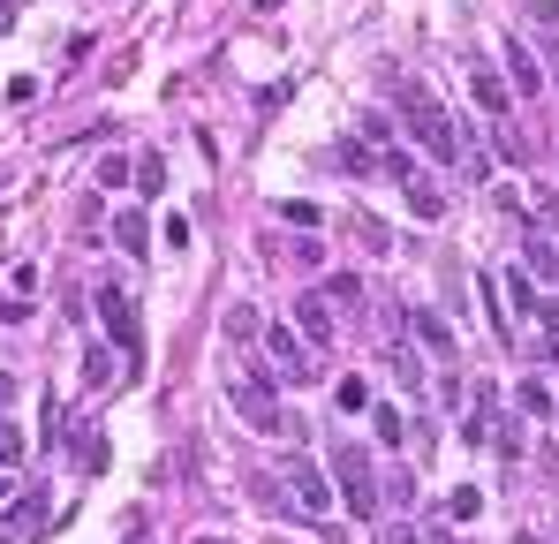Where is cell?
<instances>
[{"label": "cell", "instance_id": "28", "mask_svg": "<svg viewBox=\"0 0 559 544\" xmlns=\"http://www.w3.org/2000/svg\"><path fill=\"white\" fill-rule=\"evenodd\" d=\"M537 318H544V333H559V295H544V303H537Z\"/></svg>", "mask_w": 559, "mask_h": 544}, {"label": "cell", "instance_id": "10", "mask_svg": "<svg viewBox=\"0 0 559 544\" xmlns=\"http://www.w3.org/2000/svg\"><path fill=\"white\" fill-rule=\"evenodd\" d=\"M507 76H514L522 99H537V91H544V68H537V53H529V46H507Z\"/></svg>", "mask_w": 559, "mask_h": 544}, {"label": "cell", "instance_id": "31", "mask_svg": "<svg viewBox=\"0 0 559 544\" xmlns=\"http://www.w3.org/2000/svg\"><path fill=\"white\" fill-rule=\"evenodd\" d=\"M424 544H454V529H431V537H424Z\"/></svg>", "mask_w": 559, "mask_h": 544}, {"label": "cell", "instance_id": "33", "mask_svg": "<svg viewBox=\"0 0 559 544\" xmlns=\"http://www.w3.org/2000/svg\"><path fill=\"white\" fill-rule=\"evenodd\" d=\"M204 544H212V537H204Z\"/></svg>", "mask_w": 559, "mask_h": 544}, {"label": "cell", "instance_id": "6", "mask_svg": "<svg viewBox=\"0 0 559 544\" xmlns=\"http://www.w3.org/2000/svg\"><path fill=\"white\" fill-rule=\"evenodd\" d=\"M280 484H288V507L295 514H333V484H325V469L310 454H288L280 461Z\"/></svg>", "mask_w": 559, "mask_h": 544}, {"label": "cell", "instance_id": "14", "mask_svg": "<svg viewBox=\"0 0 559 544\" xmlns=\"http://www.w3.org/2000/svg\"><path fill=\"white\" fill-rule=\"evenodd\" d=\"M401 197H408V212H416V220H446V197H439V189L424 182V174H416V182H408Z\"/></svg>", "mask_w": 559, "mask_h": 544}, {"label": "cell", "instance_id": "22", "mask_svg": "<svg viewBox=\"0 0 559 544\" xmlns=\"http://www.w3.org/2000/svg\"><path fill=\"white\" fill-rule=\"evenodd\" d=\"M340 167H348V174H371V167H378V159H371V152H363L356 136H340Z\"/></svg>", "mask_w": 559, "mask_h": 544}, {"label": "cell", "instance_id": "23", "mask_svg": "<svg viewBox=\"0 0 559 544\" xmlns=\"http://www.w3.org/2000/svg\"><path fill=\"white\" fill-rule=\"evenodd\" d=\"M16 461H23V431L0 416V469H16Z\"/></svg>", "mask_w": 559, "mask_h": 544}, {"label": "cell", "instance_id": "5", "mask_svg": "<svg viewBox=\"0 0 559 544\" xmlns=\"http://www.w3.org/2000/svg\"><path fill=\"white\" fill-rule=\"evenodd\" d=\"M99 318H106V333H114V348L121 356H144V325H136V295L121 288V280H99Z\"/></svg>", "mask_w": 559, "mask_h": 544}, {"label": "cell", "instance_id": "9", "mask_svg": "<svg viewBox=\"0 0 559 544\" xmlns=\"http://www.w3.org/2000/svg\"><path fill=\"white\" fill-rule=\"evenodd\" d=\"M114 242H121L129 257H152V220H144L136 204H129V212H114Z\"/></svg>", "mask_w": 559, "mask_h": 544}, {"label": "cell", "instance_id": "17", "mask_svg": "<svg viewBox=\"0 0 559 544\" xmlns=\"http://www.w3.org/2000/svg\"><path fill=\"white\" fill-rule=\"evenodd\" d=\"M84 386H114V348H99V340H91V356H84Z\"/></svg>", "mask_w": 559, "mask_h": 544}, {"label": "cell", "instance_id": "29", "mask_svg": "<svg viewBox=\"0 0 559 544\" xmlns=\"http://www.w3.org/2000/svg\"><path fill=\"white\" fill-rule=\"evenodd\" d=\"M386 544H424V537H416V529H386Z\"/></svg>", "mask_w": 559, "mask_h": 544}, {"label": "cell", "instance_id": "1", "mask_svg": "<svg viewBox=\"0 0 559 544\" xmlns=\"http://www.w3.org/2000/svg\"><path fill=\"white\" fill-rule=\"evenodd\" d=\"M393 106H401L408 136H416V144H424V152L439 159V167H461V152H469V144H461L454 114H446V106L431 99V84H424V76H393Z\"/></svg>", "mask_w": 559, "mask_h": 544}, {"label": "cell", "instance_id": "15", "mask_svg": "<svg viewBox=\"0 0 559 544\" xmlns=\"http://www.w3.org/2000/svg\"><path fill=\"white\" fill-rule=\"evenodd\" d=\"M76 469H84V476L106 469V439H99V431H76Z\"/></svg>", "mask_w": 559, "mask_h": 544}, {"label": "cell", "instance_id": "12", "mask_svg": "<svg viewBox=\"0 0 559 544\" xmlns=\"http://www.w3.org/2000/svg\"><path fill=\"white\" fill-rule=\"evenodd\" d=\"M522 23L544 38V46H559V0H522Z\"/></svg>", "mask_w": 559, "mask_h": 544}, {"label": "cell", "instance_id": "4", "mask_svg": "<svg viewBox=\"0 0 559 544\" xmlns=\"http://www.w3.org/2000/svg\"><path fill=\"white\" fill-rule=\"evenodd\" d=\"M265 356H272V371L288 378V386H318V378H325L318 348H310V340L295 333V325H280V318L265 325Z\"/></svg>", "mask_w": 559, "mask_h": 544}, {"label": "cell", "instance_id": "27", "mask_svg": "<svg viewBox=\"0 0 559 544\" xmlns=\"http://www.w3.org/2000/svg\"><path fill=\"white\" fill-rule=\"evenodd\" d=\"M476 514H484V492H469V484H461V492H454V522H476Z\"/></svg>", "mask_w": 559, "mask_h": 544}, {"label": "cell", "instance_id": "16", "mask_svg": "<svg viewBox=\"0 0 559 544\" xmlns=\"http://www.w3.org/2000/svg\"><path fill=\"white\" fill-rule=\"evenodd\" d=\"M529 272H537V280H559V250H552V242H544V235H529Z\"/></svg>", "mask_w": 559, "mask_h": 544}, {"label": "cell", "instance_id": "18", "mask_svg": "<svg viewBox=\"0 0 559 544\" xmlns=\"http://www.w3.org/2000/svg\"><path fill=\"white\" fill-rule=\"evenodd\" d=\"M318 295H325V303H363V280H356V272H333Z\"/></svg>", "mask_w": 559, "mask_h": 544}, {"label": "cell", "instance_id": "3", "mask_svg": "<svg viewBox=\"0 0 559 544\" xmlns=\"http://www.w3.org/2000/svg\"><path fill=\"white\" fill-rule=\"evenodd\" d=\"M333 476H340V499H348V514H363V522H371V514L386 507V492H378V476H371V454H363L356 439H340V446H333Z\"/></svg>", "mask_w": 559, "mask_h": 544}, {"label": "cell", "instance_id": "8", "mask_svg": "<svg viewBox=\"0 0 559 544\" xmlns=\"http://www.w3.org/2000/svg\"><path fill=\"white\" fill-rule=\"evenodd\" d=\"M38 529H46V492H23V499H8V544L38 537Z\"/></svg>", "mask_w": 559, "mask_h": 544}, {"label": "cell", "instance_id": "20", "mask_svg": "<svg viewBox=\"0 0 559 544\" xmlns=\"http://www.w3.org/2000/svg\"><path fill=\"white\" fill-rule=\"evenodd\" d=\"M386 363H393V378H401V386H408V393H424V363L408 356V348H393V356H386Z\"/></svg>", "mask_w": 559, "mask_h": 544}, {"label": "cell", "instance_id": "7", "mask_svg": "<svg viewBox=\"0 0 559 544\" xmlns=\"http://www.w3.org/2000/svg\"><path fill=\"white\" fill-rule=\"evenodd\" d=\"M295 333H303L310 348L325 356V348L340 340V325H333V303H325V295H303V303H295Z\"/></svg>", "mask_w": 559, "mask_h": 544}, {"label": "cell", "instance_id": "32", "mask_svg": "<svg viewBox=\"0 0 559 544\" xmlns=\"http://www.w3.org/2000/svg\"><path fill=\"white\" fill-rule=\"evenodd\" d=\"M0 507H8V469H0Z\"/></svg>", "mask_w": 559, "mask_h": 544}, {"label": "cell", "instance_id": "26", "mask_svg": "<svg viewBox=\"0 0 559 544\" xmlns=\"http://www.w3.org/2000/svg\"><path fill=\"white\" fill-rule=\"evenodd\" d=\"M371 424H378V439H386V446H401V431H408V424H401V408H378Z\"/></svg>", "mask_w": 559, "mask_h": 544}, {"label": "cell", "instance_id": "21", "mask_svg": "<svg viewBox=\"0 0 559 544\" xmlns=\"http://www.w3.org/2000/svg\"><path fill=\"white\" fill-rule=\"evenodd\" d=\"M333 401H340V416H356V408H371V386H363V378H340Z\"/></svg>", "mask_w": 559, "mask_h": 544}, {"label": "cell", "instance_id": "25", "mask_svg": "<svg viewBox=\"0 0 559 544\" xmlns=\"http://www.w3.org/2000/svg\"><path fill=\"white\" fill-rule=\"evenodd\" d=\"M280 220H288V227H318V204H303V197H288V204H280Z\"/></svg>", "mask_w": 559, "mask_h": 544}, {"label": "cell", "instance_id": "2", "mask_svg": "<svg viewBox=\"0 0 559 544\" xmlns=\"http://www.w3.org/2000/svg\"><path fill=\"white\" fill-rule=\"evenodd\" d=\"M227 401H235V408H242V424H250V431H265V439H303V416L272 401V393H265V378H235V386H227Z\"/></svg>", "mask_w": 559, "mask_h": 544}, {"label": "cell", "instance_id": "24", "mask_svg": "<svg viewBox=\"0 0 559 544\" xmlns=\"http://www.w3.org/2000/svg\"><path fill=\"white\" fill-rule=\"evenodd\" d=\"M507 295H514V303H522V318H529V310L544 303V295H537V280H522V272H507Z\"/></svg>", "mask_w": 559, "mask_h": 544}, {"label": "cell", "instance_id": "19", "mask_svg": "<svg viewBox=\"0 0 559 544\" xmlns=\"http://www.w3.org/2000/svg\"><path fill=\"white\" fill-rule=\"evenodd\" d=\"M136 189H144V197H159V189H167V167H159V152L136 159Z\"/></svg>", "mask_w": 559, "mask_h": 544}, {"label": "cell", "instance_id": "11", "mask_svg": "<svg viewBox=\"0 0 559 544\" xmlns=\"http://www.w3.org/2000/svg\"><path fill=\"white\" fill-rule=\"evenodd\" d=\"M408 325H416V340H424L431 356H454V325H446V318H431V310H416Z\"/></svg>", "mask_w": 559, "mask_h": 544}, {"label": "cell", "instance_id": "30", "mask_svg": "<svg viewBox=\"0 0 559 544\" xmlns=\"http://www.w3.org/2000/svg\"><path fill=\"white\" fill-rule=\"evenodd\" d=\"M0 31H16V8H8V0H0Z\"/></svg>", "mask_w": 559, "mask_h": 544}, {"label": "cell", "instance_id": "13", "mask_svg": "<svg viewBox=\"0 0 559 544\" xmlns=\"http://www.w3.org/2000/svg\"><path fill=\"white\" fill-rule=\"evenodd\" d=\"M469 99L484 106V114H507V84H499L492 68H476V76H469Z\"/></svg>", "mask_w": 559, "mask_h": 544}]
</instances>
